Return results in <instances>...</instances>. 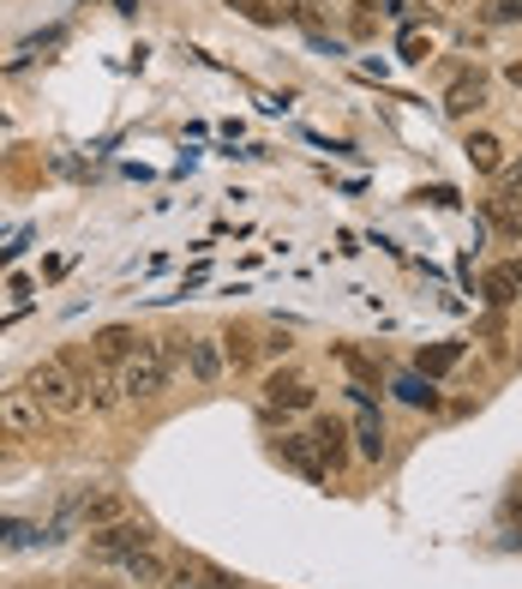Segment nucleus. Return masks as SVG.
Wrapping results in <instances>:
<instances>
[{
  "label": "nucleus",
  "mask_w": 522,
  "mask_h": 589,
  "mask_svg": "<svg viewBox=\"0 0 522 589\" xmlns=\"http://www.w3.org/2000/svg\"><path fill=\"white\" fill-rule=\"evenodd\" d=\"M24 386H31V397H37V403L49 409V416H61V421H72V416H84V409H91V397H84V379H79V367H72L67 356H49V361H37Z\"/></svg>",
  "instance_id": "f257e3e1"
},
{
  "label": "nucleus",
  "mask_w": 522,
  "mask_h": 589,
  "mask_svg": "<svg viewBox=\"0 0 522 589\" xmlns=\"http://www.w3.org/2000/svg\"><path fill=\"white\" fill-rule=\"evenodd\" d=\"M169 379H174L169 349H162V343H139V356L121 367V397H127V403H157V397L169 391Z\"/></svg>",
  "instance_id": "f03ea898"
},
{
  "label": "nucleus",
  "mask_w": 522,
  "mask_h": 589,
  "mask_svg": "<svg viewBox=\"0 0 522 589\" xmlns=\"http://www.w3.org/2000/svg\"><path fill=\"white\" fill-rule=\"evenodd\" d=\"M42 416H49V409L31 397V386L0 391V439H42Z\"/></svg>",
  "instance_id": "7ed1b4c3"
},
{
  "label": "nucleus",
  "mask_w": 522,
  "mask_h": 589,
  "mask_svg": "<svg viewBox=\"0 0 522 589\" xmlns=\"http://www.w3.org/2000/svg\"><path fill=\"white\" fill-rule=\"evenodd\" d=\"M139 548H151V529H144L139 518H121V523L91 529V559H127V553H139Z\"/></svg>",
  "instance_id": "20e7f679"
},
{
  "label": "nucleus",
  "mask_w": 522,
  "mask_h": 589,
  "mask_svg": "<svg viewBox=\"0 0 522 589\" xmlns=\"http://www.w3.org/2000/svg\"><path fill=\"white\" fill-rule=\"evenodd\" d=\"M277 458L289 463L294 476H307L312 488H319V481H331V463L319 458V446H312L307 433H282V439H277Z\"/></svg>",
  "instance_id": "39448f33"
},
{
  "label": "nucleus",
  "mask_w": 522,
  "mask_h": 589,
  "mask_svg": "<svg viewBox=\"0 0 522 589\" xmlns=\"http://www.w3.org/2000/svg\"><path fill=\"white\" fill-rule=\"evenodd\" d=\"M354 397H361V416H354V427H349V433H354V451H361L367 463H379L384 451H391V446H384L391 433H384L379 409H372V391H361V386H354Z\"/></svg>",
  "instance_id": "423d86ee"
},
{
  "label": "nucleus",
  "mask_w": 522,
  "mask_h": 589,
  "mask_svg": "<svg viewBox=\"0 0 522 589\" xmlns=\"http://www.w3.org/2000/svg\"><path fill=\"white\" fill-rule=\"evenodd\" d=\"M139 343H144V337L132 331V326H102V331L91 337V356H97L102 367H127L132 356H139Z\"/></svg>",
  "instance_id": "0eeeda50"
},
{
  "label": "nucleus",
  "mask_w": 522,
  "mask_h": 589,
  "mask_svg": "<svg viewBox=\"0 0 522 589\" xmlns=\"http://www.w3.org/2000/svg\"><path fill=\"white\" fill-rule=\"evenodd\" d=\"M307 439L319 446V458L331 463V469L349 463V439H354V433H349V427H342L337 416H312V433H307Z\"/></svg>",
  "instance_id": "6e6552de"
},
{
  "label": "nucleus",
  "mask_w": 522,
  "mask_h": 589,
  "mask_svg": "<svg viewBox=\"0 0 522 589\" xmlns=\"http://www.w3.org/2000/svg\"><path fill=\"white\" fill-rule=\"evenodd\" d=\"M481 294L492 307H511L516 294H522V259H504V264H492V271L481 277Z\"/></svg>",
  "instance_id": "1a4fd4ad"
},
{
  "label": "nucleus",
  "mask_w": 522,
  "mask_h": 589,
  "mask_svg": "<svg viewBox=\"0 0 522 589\" xmlns=\"http://www.w3.org/2000/svg\"><path fill=\"white\" fill-rule=\"evenodd\" d=\"M264 403L271 409H312V386L301 373H271L264 379Z\"/></svg>",
  "instance_id": "9d476101"
},
{
  "label": "nucleus",
  "mask_w": 522,
  "mask_h": 589,
  "mask_svg": "<svg viewBox=\"0 0 522 589\" xmlns=\"http://www.w3.org/2000/svg\"><path fill=\"white\" fill-rule=\"evenodd\" d=\"M187 373L199 379V386H217V379H222V349H217V337H187Z\"/></svg>",
  "instance_id": "9b49d317"
},
{
  "label": "nucleus",
  "mask_w": 522,
  "mask_h": 589,
  "mask_svg": "<svg viewBox=\"0 0 522 589\" xmlns=\"http://www.w3.org/2000/svg\"><path fill=\"white\" fill-rule=\"evenodd\" d=\"M481 102H486V79H481V72H462V79L451 84V91H444V114L469 121V114L481 109Z\"/></svg>",
  "instance_id": "f8f14e48"
},
{
  "label": "nucleus",
  "mask_w": 522,
  "mask_h": 589,
  "mask_svg": "<svg viewBox=\"0 0 522 589\" xmlns=\"http://www.w3.org/2000/svg\"><path fill=\"white\" fill-rule=\"evenodd\" d=\"M79 518L91 523V529H102V523H121V518H132V511H127V499H121V493H109V488H102V493H84Z\"/></svg>",
  "instance_id": "ddd939ff"
},
{
  "label": "nucleus",
  "mask_w": 522,
  "mask_h": 589,
  "mask_svg": "<svg viewBox=\"0 0 522 589\" xmlns=\"http://www.w3.org/2000/svg\"><path fill=\"white\" fill-rule=\"evenodd\" d=\"M462 157L474 163V174H499L504 169V144L492 139V132H469V144H462Z\"/></svg>",
  "instance_id": "4468645a"
},
{
  "label": "nucleus",
  "mask_w": 522,
  "mask_h": 589,
  "mask_svg": "<svg viewBox=\"0 0 522 589\" xmlns=\"http://www.w3.org/2000/svg\"><path fill=\"white\" fill-rule=\"evenodd\" d=\"M462 337H444V343H432V349H421V361H414V373H426V379H439V373H451V367L462 361Z\"/></svg>",
  "instance_id": "2eb2a0df"
},
{
  "label": "nucleus",
  "mask_w": 522,
  "mask_h": 589,
  "mask_svg": "<svg viewBox=\"0 0 522 589\" xmlns=\"http://www.w3.org/2000/svg\"><path fill=\"white\" fill-rule=\"evenodd\" d=\"M481 217L504 234V241H522V204H516V199H486Z\"/></svg>",
  "instance_id": "dca6fc26"
},
{
  "label": "nucleus",
  "mask_w": 522,
  "mask_h": 589,
  "mask_svg": "<svg viewBox=\"0 0 522 589\" xmlns=\"http://www.w3.org/2000/svg\"><path fill=\"white\" fill-rule=\"evenodd\" d=\"M396 397H402L409 409H439V391H432L426 373H402V379H396Z\"/></svg>",
  "instance_id": "f3484780"
},
{
  "label": "nucleus",
  "mask_w": 522,
  "mask_h": 589,
  "mask_svg": "<svg viewBox=\"0 0 522 589\" xmlns=\"http://www.w3.org/2000/svg\"><path fill=\"white\" fill-rule=\"evenodd\" d=\"M121 566H127V578H139V583H162V578H169V566H162V559H157L151 548L127 553V559H121Z\"/></svg>",
  "instance_id": "a211bd4d"
},
{
  "label": "nucleus",
  "mask_w": 522,
  "mask_h": 589,
  "mask_svg": "<svg viewBox=\"0 0 522 589\" xmlns=\"http://www.w3.org/2000/svg\"><path fill=\"white\" fill-rule=\"evenodd\" d=\"M481 24H492V31L522 24V0H481Z\"/></svg>",
  "instance_id": "6ab92c4d"
},
{
  "label": "nucleus",
  "mask_w": 522,
  "mask_h": 589,
  "mask_svg": "<svg viewBox=\"0 0 522 589\" xmlns=\"http://www.w3.org/2000/svg\"><path fill=\"white\" fill-rule=\"evenodd\" d=\"M222 343H229V361H234V367H252V356H259V343H252V331H229V337H222Z\"/></svg>",
  "instance_id": "aec40b11"
},
{
  "label": "nucleus",
  "mask_w": 522,
  "mask_h": 589,
  "mask_svg": "<svg viewBox=\"0 0 522 589\" xmlns=\"http://www.w3.org/2000/svg\"><path fill=\"white\" fill-rule=\"evenodd\" d=\"M24 541H37L31 523H0V548H24Z\"/></svg>",
  "instance_id": "412c9836"
},
{
  "label": "nucleus",
  "mask_w": 522,
  "mask_h": 589,
  "mask_svg": "<svg viewBox=\"0 0 522 589\" xmlns=\"http://www.w3.org/2000/svg\"><path fill=\"white\" fill-rule=\"evenodd\" d=\"M162 583H169V589H204V578H199V571H169V578H162Z\"/></svg>",
  "instance_id": "4be33fe9"
},
{
  "label": "nucleus",
  "mask_w": 522,
  "mask_h": 589,
  "mask_svg": "<svg viewBox=\"0 0 522 589\" xmlns=\"http://www.w3.org/2000/svg\"><path fill=\"white\" fill-rule=\"evenodd\" d=\"M199 578H204V589H241V583H234V578H229V571H217V566H204V571H199Z\"/></svg>",
  "instance_id": "5701e85b"
},
{
  "label": "nucleus",
  "mask_w": 522,
  "mask_h": 589,
  "mask_svg": "<svg viewBox=\"0 0 522 589\" xmlns=\"http://www.w3.org/2000/svg\"><path fill=\"white\" fill-rule=\"evenodd\" d=\"M402 61H426V42L421 37H402Z\"/></svg>",
  "instance_id": "b1692460"
},
{
  "label": "nucleus",
  "mask_w": 522,
  "mask_h": 589,
  "mask_svg": "<svg viewBox=\"0 0 522 589\" xmlns=\"http://www.w3.org/2000/svg\"><path fill=\"white\" fill-rule=\"evenodd\" d=\"M504 181H511V187H522V157H516L511 169H504Z\"/></svg>",
  "instance_id": "393cba45"
},
{
  "label": "nucleus",
  "mask_w": 522,
  "mask_h": 589,
  "mask_svg": "<svg viewBox=\"0 0 522 589\" xmlns=\"http://www.w3.org/2000/svg\"><path fill=\"white\" fill-rule=\"evenodd\" d=\"M504 79H511L516 91H522V61H511V67H504Z\"/></svg>",
  "instance_id": "a878e982"
},
{
  "label": "nucleus",
  "mask_w": 522,
  "mask_h": 589,
  "mask_svg": "<svg viewBox=\"0 0 522 589\" xmlns=\"http://www.w3.org/2000/svg\"><path fill=\"white\" fill-rule=\"evenodd\" d=\"M511 511H522V481H516V493H511Z\"/></svg>",
  "instance_id": "bb28decb"
},
{
  "label": "nucleus",
  "mask_w": 522,
  "mask_h": 589,
  "mask_svg": "<svg viewBox=\"0 0 522 589\" xmlns=\"http://www.w3.org/2000/svg\"><path fill=\"white\" fill-rule=\"evenodd\" d=\"M37 589H61V583H37Z\"/></svg>",
  "instance_id": "cd10ccee"
},
{
  "label": "nucleus",
  "mask_w": 522,
  "mask_h": 589,
  "mask_svg": "<svg viewBox=\"0 0 522 589\" xmlns=\"http://www.w3.org/2000/svg\"><path fill=\"white\" fill-rule=\"evenodd\" d=\"M97 589H114V583H97Z\"/></svg>",
  "instance_id": "c85d7f7f"
}]
</instances>
